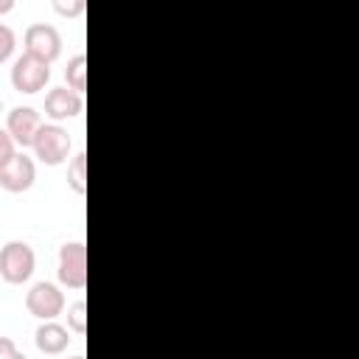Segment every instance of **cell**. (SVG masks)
<instances>
[{"instance_id":"cell-2","label":"cell","mask_w":359,"mask_h":359,"mask_svg":"<svg viewBox=\"0 0 359 359\" xmlns=\"http://www.w3.org/2000/svg\"><path fill=\"white\" fill-rule=\"evenodd\" d=\"M34 266H36V255H34L31 244H25V241L3 244V250H0V278L6 283H11V286L25 283L34 275Z\"/></svg>"},{"instance_id":"cell-9","label":"cell","mask_w":359,"mask_h":359,"mask_svg":"<svg viewBox=\"0 0 359 359\" xmlns=\"http://www.w3.org/2000/svg\"><path fill=\"white\" fill-rule=\"evenodd\" d=\"M81 109H84L81 95L73 93L67 84H65V87H53V90L45 95V115H48L50 121H67V118H76Z\"/></svg>"},{"instance_id":"cell-10","label":"cell","mask_w":359,"mask_h":359,"mask_svg":"<svg viewBox=\"0 0 359 359\" xmlns=\"http://www.w3.org/2000/svg\"><path fill=\"white\" fill-rule=\"evenodd\" d=\"M34 342H36V348H39L42 353L56 356V353H62V351L70 345V331H67L65 325H59V323L48 320V323H42V325L36 328Z\"/></svg>"},{"instance_id":"cell-18","label":"cell","mask_w":359,"mask_h":359,"mask_svg":"<svg viewBox=\"0 0 359 359\" xmlns=\"http://www.w3.org/2000/svg\"><path fill=\"white\" fill-rule=\"evenodd\" d=\"M14 8V0H0V14H8Z\"/></svg>"},{"instance_id":"cell-11","label":"cell","mask_w":359,"mask_h":359,"mask_svg":"<svg viewBox=\"0 0 359 359\" xmlns=\"http://www.w3.org/2000/svg\"><path fill=\"white\" fill-rule=\"evenodd\" d=\"M65 81L73 93H84L87 90V56L84 53H76L67 59V67H65Z\"/></svg>"},{"instance_id":"cell-8","label":"cell","mask_w":359,"mask_h":359,"mask_svg":"<svg viewBox=\"0 0 359 359\" xmlns=\"http://www.w3.org/2000/svg\"><path fill=\"white\" fill-rule=\"evenodd\" d=\"M39 126H42V118L34 107H14L6 118V132L11 135L14 146H22V149H31Z\"/></svg>"},{"instance_id":"cell-5","label":"cell","mask_w":359,"mask_h":359,"mask_svg":"<svg viewBox=\"0 0 359 359\" xmlns=\"http://www.w3.org/2000/svg\"><path fill=\"white\" fill-rule=\"evenodd\" d=\"M25 309H28L36 320H42V323L56 320V317L65 311V294H62V289H59L56 283L39 280V283H34V286L28 289V294H25Z\"/></svg>"},{"instance_id":"cell-12","label":"cell","mask_w":359,"mask_h":359,"mask_svg":"<svg viewBox=\"0 0 359 359\" xmlns=\"http://www.w3.org/2000/svg\"><path fill=\"white\" fill-rule=\"evenodd\" d=\"M67 185H70L79 196L87 194V154H84V151H76V154H73V160H70V165H67Z\"/></svg>"},{"instance_id":"cell-1","label":"cell","mask_w":359,"mask_h":359,"mask_svg":"<svg viewBox=\"0 0 359 359\" xmlns=\"http://www.w3.org/2000/svg\"><path fill=\"white\" fill-rule=\"evenodd\" d=\"M34 154L39 163L45 165H62L67 157H70V149H73V140L67 135V129H62L59 123H42L34 143H31Z\"/></svg>"},{"instance_id":"cell-19","label":"cell","mask_w":359,"mask_h":359,"mask_svg":"<svg viewBox=\"0 0 359 359\" xmlns=\"http://www.w3.org/2000/svg\"><path fill=\"white\" fill-rule=\"evenodd\" d=\"M67 359H84V356H81V353H76V356H67Z\"/></svg>"},{"instance_id":"cell-3","label":"cell","mask_w":359,"mask_h":359,"mask_svg":"<svg viewBox=\"0 0 359 359\" xmlns=\"http://www.w3.org/2000/svg\"><path fill=\"white\" fill-rule=\"evenodd\" d=\"M59 283L67 289H84L87 286V244L84 241H67L59 247Z\"/></svg>"},{"instance_id":"cell-7","label":"cell","mask_w":359,"mask_h":359,"mask_svg":"<svg viewBox=\"0 0 359 359\" xmlns=\"http://www.w3.org/2000/svg\"><path fill=\"white\" fill-rule=\"evenodd\" d=\"M36 180V163L25 154V151H17L3 168H0V188L8 191V194H22L34 185Z\"/></svg>"},{"instance_id":"cell-15","label":"cell","mask_w":359,"mask_h":359,"mask_svg":"<svg viewBox=\"0 0 359 359\" xmlns=\"http://www.w3.org/2000/svg\"><path fill=\"white\" fill-rule=\"evenodd\" d=\"M14 45H17V36H14V31L6 25V22H0V65L14 53Z\"/></svg>"},{"instance_id":"cell-4","label":"cell","mask_w":359,"mask_h":359,"mask_svg":"<svg viewBox=\"0 0 359 359\" xmlns=\"http://www.w3.org/2000/svg\"><path fill=\"white\" fill-rule=\"evenodd\" d=\"M50 81V65L31 56V53H20L14 59V67H11V84L17 93H25V95H34L39 93L45 84Z\"/></svg>"},{"instance_id":"cell-14","label":"cell","mask_w":359,"mask_h":359,"mask_svg":"<svg viewBox=\"0 0 359 359\" xmlns=\"http://www.w3.org/2000/svg\"><path fill=\"white\" fill-rule=\"evenodd\" d=\"M84 8H87L84 0H53V11L62 17H79L84 14Z\"/></svg>"},{"instance_id":"cell-6","label":"cell","mask_w":359,"mask_h":359,"mask_svg":"<svg viewBox=\"0 0 359 359\" xmlns=\"http://www.w3.org/2000/svg\"><path fill=\"white\" fill-rule=\"evenodd\" d=\"M22 42H25V53H31V56H36V59H42L48 65L62 53V34L50 22H34V25H28Z\"/></svg>"},{"instance_id":"cell-16","label":"cell","mask_w":359,"mask_h":359,"mask_svg":"<svg viewBox=\"0 0 359 359\" xmlns=\"http://www.w3.org/2000/svg\"><path fill=\"white\" fill-rule=\"evenodd\" d=\"M14 154H17V146H14L11 135H8L6 129H0V168H3Z\"/></svg>"},{"instance_id":"cell-20","label":"cell","mask_w":359,"mask_h":359,"mask_svg":"<svg viewBox=\"0 0 359 359\" xmlns=\"http://www.w3.org/2000/svg\"><path fill=\"white\" fill-rule=\"evenodd\" d=\"M0 112H3V98H0Z\"/></svg>"},{"instance_id":"cell-13","label":"cell","mask_w":359,"mask_h":359,"mask_svg":"<svg viewBox=\"0 0 359 359\" xmlns=\"http://www.w3.org/2000/svg\"><path fill=\"white\" fill-rule=\"evenodd\" d=\"M67 325L70 331H76L79 337L87 334V303L84 300H76L67 306Z\"/></svg>"},{"instance_id":"cell-17","label":"cell","mask_w":359,"mask_h":359,"mask_svg":"<svg viewBox=\"0 0 359 359\" xmlns=\"http://www.w3.org/2000/svg\"><path fill=\"white\" fill-rule=\"evenodd\" d=\"M0 359H25V353L14 345L11 337H0Z\"/></svg>"}]
</instances>
